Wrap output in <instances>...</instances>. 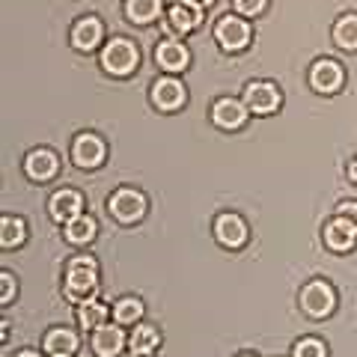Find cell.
<instances>
[{
  "label": "cell",
  "mask_w": 357,
  "mask_h": 357,
  "mask_svg": "<svg viewBox=\"0 0 357 357\" xmlns=\"http://www.w3.org/2000/svg\"><path fill=\"white\" fill-rule=\"evenodd\" d=\"M77 345H81V340H77V333L69 328H51L42 340L45 354H51V357H75Z\"/></svg>",
  "instance_id": "cell-17"
},
{
  "label": "cell",
  "mask_w": 357,
  "mask_h": 357,
  "mask_svg": "<svg viewBox=\"0 0 357 357\" xmlns=\"http://www.w3.org/2000/svg\"><path fill=\"white\" fill-rule=\"evenodd\" d=\"M128 349V340L122 333V325H102L93 331V351L98 357H119Z\"/></svg>",
  "instance_id": "cell-14"
},
{
  "label": "cell",
  "mask_w": 357,
  "mask_h": 357,
  "mask_svg": "<svg viewBox=\"0 0 357 357\" xmlns=\"http://www.w3.org/2000/svg\"><path fill=\"white\" fill-rule=\"evenodd\" d=\"M182 3H185V6H191V9H199V13H203V9H206V6H211L215 0H182Z\"/></svg>",
  "instance_id": "cell-31"
},
{
  "label": "cell",
  "mask_w": 357,
  "mask_h": 357,
  "mask_svg": "<svg viewBox=\"0 0 357 357\" xmlns=\"http://www.w3.org/2000/svg\"><path fill=\"white\" fill-rule=\"evenodd\" d=\"M0 286H3V292H0V304H13V298H15V277H13V271H0Z\"/></svg>",
  "instance_id": "cell-29"
},
{
  "label": "cell",
  "mask_w": 357,
  "mask_h": 357,
  "mask_svg": "<svg viewBox=\"0 0 357 357\" xmlns=\"http://www.w3.org/2000/svg\"><path fill=\"white\" fill-rule=\"evenodd\" d=\"M292 357H328V345L319 337H301L292 345Z\"/></svg>",
  "instance_id": "cell-27"
},
{
  "label": "cell",
  "mask_w": 357,
  "mask_h": 357,
  "mask_svg": "<svg viewBox=\"0 0 357 357\" xmlns=\"http://www.w3.org/2000/svg\"><path fill=\"white\" fill-rule=\"evenodd\" d=\"M250 27L244 24V21L238 18V15H227V18H220L218 24H215V39H218V45L227 54H238V51H244L250 45Z\"/></svg>",
  "instance_id": "cell-7"
},
{
  "label": "cell",
  "mask_w": 357,
  "mask_h": 357,
  "mask_svg": "<svg viewBox=\"0 0 357 357\" xmlns=\"http://www.w3.org/2000/svg\"><path fill=\"white\" fill-rule=\"evenodd\" d=\"M155 63H158L164 72H185L188 63H191V54H188L182 42L164 39L158 48H155Z\"/></svg>",
  "instance_id": "cell-16"
},
{
  "label": "cell",
  "mask_w": 357,
  "mask_h": 357,
  "mask_svg": "<svg viewBox=\"0 0 357 357\" xmlns=\"http://www.w3.org/2000/svg\"><path fill=\"white\" fill-rule=\"evenodd\" d=\"M15 357H39L36 351H21V354H15Z\"/></svg>",
  "instance_id": "cell-33"
},
{
  "label": "cell",
  "mask_w": 357,
  "mask_h": 357,
  "mask_svg": "<svg viewBox=\"0 0 357 357\" xmlns=\"http://www.w3.org/2000/svg\"><path fill=\"white\" fill-rule=\"evenodd\" d=\"M107 304H102V301H96V298H86L77 304V325L86 328V331H96V328H102L105 321H107Z\"/></svg>",
  "instance_id": "cell-21"
},
{
  "label": "cell",
  "mask_w": 357,
  "mask_h": 357,
  "mask_svg": "<svg viewBox=\"0 0 357 357\" xmlns=\"http://www.w3.org/2000/svg\"><path fill=\"white\" fill-rule=\"evenodd\" d=\"M248 220L241 215H232V211H223V215L215 218V238L223 244V248L236 250V248H244L248 244Z\"/></svg>",
  "instance_id": "cell-10"
},
{
  "label": "cell",
  "mask_w": 357,
  "mask_h": 357,
  "mask_svg": "<svg viewBox=\"0 0 357 357\" xmlns=\"http://www.w3.org/2000/svg\"><path fill=\"white\" fill-rule=\"evenodd\" d=\"M158 345H161V333L152 325H137L128 337V351L134 357H152L158 351Z\"/></svg>",
  "instance_id": "cell-19"
},
{
  "label": "cell",
  "mask_w": 357,
  "mask_h": 357,
  "mask_svg": "<svg viewBox=\"0 0 357 357\" xmlns=\"http://www.w3.org/2000/svg\"><path fill=\"white\" fill-rule=\"evenodd\" d=\"M140 63V51L128 39H110L102 51V69L114 77H128Z\"/></svg>",
  "instance_id": "cell-2"
},
{
  "label": "cell",
  "mask_w": 357,
  "mask_h": 357,
  "mask_svg": "<svg viewBox=\"0 0 357 357\" xmlns=\"http://www.w3.org/2000/svg\"><path fill=\"white\" fill-rule=\"evenodd\" d=\"M333 42L345 51H357V15H342L333 24Z\"/></svg>",
  "instance_id": "cell-25"
},
{
  "label": "cell",
  "mask_w": 357,
  "mask_h": 357,
  "mask_svg": "<svg viewBox=\"0 0 357 357\" xmlns=\"http://www.w3.org/2000/svg\"><path fill=\"white\" fill-rule=\"evenodd\" d=\"M170 24H173L176 33H191V30H197L199 24H203V13L185 6V3H176L170 9Z\"/></svg>",
  "instance_id": "cell-24"
},
{
  "label": "cell",
  "mask_w": 357,
  "mask_h": 357,
  "mask_svg": "<svg viewBox=\"0 0 357 357\" xmlns=\"http://www.w3.org/2000/svg\"><path fill=\"white\" fill-rule=\"evenodd\" d=\"M107 211L119 223H137L146 215V197L134 191V188H119V191L107 197Z\"/></svg>",
  "instance_id": "cell-5"
},
{
  "label": "cell",
  "mask_w": 357,
  "mask_h": 357,
  "mask_svg": "<svg viewBox=\"0 0 357 357\" xmlns=\"http://www.w3.org/2000/svg\"><path fill=\"white\" fill-rule=\"evenodd\" d=\"M349 182H351V185H357V155L349 161Z\"/></svg>",
  "instance_id": "cell-32"
},
{
  "label": "cell",
  "mask_w": 357,
  "mask_h": 357,
  "mask_svg": "<svg viewBox=\"0 0 357 357\" xmlns=\"http://www.w3.org/2000/svg\"><path fill=\"white\" fill-rule=\"evenodd\" d=\"M105 39V24L98 18H81L72 27V45L77 51H96Z\"/></svg>",
  "instance_id": "cell-18"
},
{
  "label": "cell",
  "mask_w": 357,
  "mask_h": 357,
  "mask_svg": "<svg viewBox=\"0 0 357 357\" xmlns=\"http://www.w3.org/2000/svg\"><path fill=\"white\" fill-rule=\"evenodd\" d=\"M143 319V304L137 298H119L114 304V321L119 325H137Z\"/></svg>",
  "instance_id": "cell-26"
},
{
  "label": "cell",
  "mask_w": 357,
  "mask_h": 357,
  "mask_svg": "<svg viewBox=\"0 0 357 357\" xmlns=\"http://www.w3.org/2000/svg\"><path fill=\"white\" fill-rule=\"evenodd\" d=\"M321 238H325V244H328L333 253H349L354 244H357V227H354L349 218L333 215L325 223V232H321Z\"/></svg>",
  "instance_id": "cell-11"
},
{
  "label": "cell",
  "mask_w": 357,
  "mask_h": 357,
  "mask_svg": "<svg viewBox=\"0 0 357 357\" xmlns=\"http://www.w3.org/2000/svg\"><path fill=\"white\" fill-rule=\"evenodd\" d=\"M238 357H256V354H238Z\"/></svg>",
  "instance_id": "cell-34"
},
{
  "label": "cell",
  "mask_w": 357,
  "mask_h": 357,
  "mask_svg": "<svg viewBox=\"0 0 357 357\" xmlns=\"http://www.w3.org/2000/svg\"><path fill=\"white\" fill-rule=\"evenodd\" d=\"M24 170L27 176L33 178V182H48V178L57 176L60 170V158H57V152L54 149H33L27 155V161H24Z\"/></svg>",
  "instance_id": "cell-15"
},
{
  "label": "cell",
  "mask_w": 357,
  "mask_h": 357,
  "mask_svg": "<svg viewBox=\"0 0 357 357\" xmlns=\"http://www.w3.org/2000/svg\"><path fill=\"white\" fill-rule=\"evenodd\" d=\"M301 310L310 319H328L333 310H337V292L333 286L325 280H310L304 289H301Z\"/></svg>",
  "instance_id": "cell-3"
},
{
  "label": "cell",
  "mask_w": 357,
  "mask_h": 357,
  "mask_svg": "<svg viewBox=\"0 0 357 357\" xmlns=\"http://www.w3.org/2000/svg\"><path fill=\"white\" fill-rule=\"evenodd\" d=\"M152 105L158 110H164V114H173V110H178L185 105V86H182V81L161 75L158 81L152 84Z\"/></svg>",
  "instance_id": "cell-13"
},
{
  "label": "cell",
  "mask_w": 357,
  "mask_h": 357,
  "mask_svg": "<svg viewBox=\"0 0 357 357\" xmlns=\"http://www.w3.org/2000/svg\"><path fill=\"white\" fill-rule=\"evenodd\" d=\"M24 238H27V223H24V220L13 218V215L0 218V248L13 250V248H18V244L24 241Z\"/></svg>",
  "instance_id": "cell-22"
},
{
  "label": "cell",
  "mask_w": 357,
  "mask_h": 357,
  "mask_svg": "<svg viewBox=\"0 0 357 357\" xmlns=\"http://www.w3.org/2000/svg\"><path fill=\"white\" fill-rule=\"evenodd\" d=\"M232 6H236L238 15L256 18V15H262L265 9H268V0H232Z\"/></svg>",
  "instance_id": "cell-28"
},
{
  "label": "cell",
  "mask_w": 357,
  "mask_h": 357,
  "mask_svg": "<svg viewBox=\"0 0 357 357\" xmlns=\"http://www.w3.org/2000/svg\"><path fill=\"white\" fill-rule=\"evenodd\" d=\"M337 215H342V218H349L354 227H357V203L354 199H345V203H340V208H337Z\"/></svg>",
  "instance_id": "cell-30"
},
{
  "label": "cell",
  "mask_w": 357,
  "mask_h": 357,
  "mask_svg": "<svg viewBox=\"0 0 357 357\" xmlns=\"http://www.w3.org/2000/svg\"><path fill=\"white\" fill-rule=\"evenodd\" d=\"M48 211L54 220L66 227V223H72L75 218L84 215V194L75 191V188H63V191H57L48 199Z\"/></svg>",
  "instance_id": "cell-12"
},
{
  "label": "cell",
  "mask_w": 357,
  "mask_h": 357,
  "mask_svg": "<svg viewBox=\"0 0 357 357\" xmlns=\"http://www.w3.org/2000/svg\"><path fill=\"white\" fill-rule=\"evenodd\" d=\"M345 84V72L337 60H316L310 69V86L321 96H333L340 93Z\"/></svg>",
  "instance_id": "cell-9"
},
{
  "label": "cell",
  "mask_w": 357,
  "mask_h": 357,
  "mask_svg": "<svg viewBox=\"0 0 357 357\" xmlns=\"http://www.w3.org/2000/svg\"><path fill=\"white\" fill-rule=\"evenodd\" d=\"M248 116H250V110L244 102H238V98H232V96H223L218 98L215 105H211V122H215L218 128L223 131H238L248 126Z\"/></svg>",
  "instance_id": "cell-8"
},
{
  "label": "cell",
  "mask_w": 357,
  "mask_h": 357,
  "mask_svg": "<svg viewBox=\"0 0 357 357\" xmlns=\"http://www.w3.org/2000/svg\"><path fill=\"white\" fill-rule=\"evenodd\" d=\"M105 158H107V146L98 134L84 131L72 140V164L81 167V170H96V167L105 164Z\"/></svg>",
  "instance_id": "cell-6"
},
{
  "label": "cell",
  "mask_w": 357,
  "mask_h": 357,
  "mask_svg": "<svg viewBox=\"0 0 357 357\" xmlns=\"http://www.w3.org/2000/svg\"><path fill=\"white\" fill-rule=\"evenodd\" d=\"M96 289H98V262L93 256L81 253V256H75V259H69L66 274H63V295L75 301V304H81Z\"/></svg>",
  "instance_id": "cell-1"
},
{
  "label": "cell",
  "mask_w": 357,
  "mask_h": 357,
  "mask_svg": "<svg viewBox=\"0 0 357 357\" xmlns=\"http://www.w3.org/2000/svg\"><path fill=\"white\" fill-rule=\"evenodd\" d=\"M241 102L248 105V110L256 116H271V114L280 110L283 96H280V89H277L274 81H250L248 86H244Z\"/></svg>",
  "instance_id": "cell-4"
},
{
  "label": "cell",
  "mask_w": 357,
  "mask_h": 357,
  "mask_svg": "<svg viewBox=\"0 0 357 357\" xmlns=\"http://www.w3.org/2000/svg\"><path fill=\"white\" fill-rule=\"evenodd\" d=\"M96 232H98L96 218L81 215V218H75L72 223H66V227H63V238L69 244H75V248H84V244H89L96 238Z\"/></svg>",
  "instance_id": "cell-20"
},
{
  "label": "cell",
  "mask_w": 357,
  "mask_h": 357,
  "mask_svg": "<svg viewBox=\"0 0 357 357\" xmlns=\"http://www.w3.org/2000/svg\"><path fill=\"white\" fill-rule=\"evenodd\" d=\"M126 15L131 24H152L161 15V0H128Z\"/></svg>",
  "instance_id": "cell-23"
}]
</instances>
